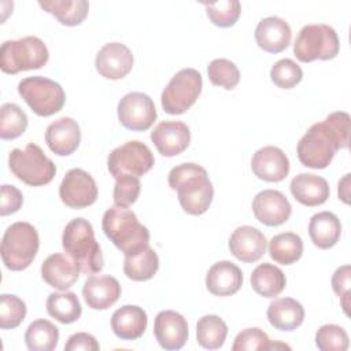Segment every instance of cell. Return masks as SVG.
Returning a JSON list of instances; mask_svg holds the SVG:
<instances>
[{"instance_id": "603a6c76", "label": "cell", "mask_w": 351, "mask_h": 351, "mask_svg": "<svg viewBox=\"0 0 351 351\" xmlns=\"http://www.w3.org/2000/svg\"><path fill=\"white\" fill-rule=\"evenodd\" d=\"M80 271L78 265L63 254H52L41 265L43 280L59 291H67L73 287L80 277Z\"/></svg>"}, {"instance_id": "83f0119b", "label": "cell", "mask_w": 351, "mask_h": 351, "mask_svg": "<svg viewBox=\"0 0 351 351\" xmlns=\"http://www.w3.org/2000/svg\"><path fill=\"white\" fill-rule=\"evenodd\" d=\"M308 234L313 244L321 250L332 248L341 234V223L336 214L321 211L314 214L308 223Z\"/></svg>"}, {"instance_id": "6da1fadb", "label": "cell", "mask_w": 351, "mask_h": 351, "mask_svg": "<svg viewBox=\"0 0 351 351\" xmlns=\"http://www.w3.org/2000/svg\"><path fill=\"white\" fill-rule=\"evenodd\" d=\"M350 143V115L335 111L325 121L314 123L298 143V158L310 169H325L336 152Z\"/></svg>"}, {"instance_id": "d4e9b609", "label": "cell", "mask_w": 351, "mask_h": 351, "mask_svg": "<svg viewBox=\"0 0 351 351\" xmlns=\"http://www.w3.org/2000/svg\"><path fill=\"white\" fill-rule=\"evenodd\" d=\"M147 313L134 304L117 308L111 317V329L121 340H137L147 329Z\"/></svg>"}, {"instance_id": "8fae6325", "label": "cell", "mask_w": 351, "mask_h": 351, "mask_svg": "<svg viewBox=\"0 0 351 351\" xmlns=\"http://www.w3.org/2000/svg\"><path fill=\"white\" fill-rule=\"evenodd\" d=\"M155 165L151 149L141 141H128L112 149L107 158L110 174L117 180L125 176L140 177L148 173Z\"/></svg>"}, {"instance_id": "7a4b0ae2", "label": "cell", "mask_w": 351, "mask_h": 351, "mask_svg": "<svg viewBox=\"0 0 351 351\" xmlns=\"http://www.w3.org/2000/svg\"><path fill=\"white\" fill-rule=\"evenodd\" d=\"M169 185L177 191L182 210L191 215L204 214L214 197V188L204 167L196 163H181L169 173Z\"/></svg>"}, {"instance_id": "d590c367", "label": "cell", "mask_w": 351, "mask_h": 351, "mask_svg": "<svg viewBox=\"0 0 351 351\" xmlns=\"http://www.w3.org/2000/svg\"><path fill=\"white\" fill-rule=\"evenodd\" d=\"M27 128V115L15 103H4L0 108V137L14 140L25 133Z\"/></svg>"}, {"instance_id": "f6af8a7d", "label": "cell", "mask_w": 351, "mask_h": 351, "mask_svg": "<svg viewBox=\"0 0 351 351\" xmlns=\"http://www.w3.org/2000/svg\"><path fill=\"white\" fill-rule=\"evenodd\" d=\"M23 203L22 192L14 185H1L0 197V215L5 217L16 213Z\"/></svg>"}, {"instance_id": "30bf717a", "label": "cell", "mask_w": 351, "mask_h": 351, "mask_svg": "<svg viewBox=\"0 0 351 351\" xmlns=\"http://www.w3.org/2000/svg\"><path fill=\"white\" fill-rule=\"evenodd\" d=\"M202 74L195 69H182L169 81L162 92L160 101L165 112L180 115L189 110L200 96Z\"/></svg>"}, {"instance_id": "f546056e", "label": "cell", "mask_w": 351, "mask_h": 351, "mask_svg": "<svg viewBox=\"0 0 351 351\" xmlns=\"http://www.w3.org/2000/svg\"><path fill=\"white\" fill-rule=\"evenodd\" d=\"M252 289L263 298L278 296L285 285L287 278L282 270L271 263H261L251 274Z\"/></svg>"}, {"instance_id": "1f68e13d", "label": "cell", "mask_w": 351, "mask_h": 351, "mask_svg": "<svg viewBox=\"0 0 351 351\" xmlns=\"http://www.w3.org/2000/svg\"><path fill=\"white\" fill-rule=\"evenodd\" d=\"M47 313L60 324H73L81 317L82 307L74 292H52L47 299Z\"/></svg>"}, {"instance_id": "d6986e66", "label": "cell", "mask_w": 351, "mask_h": 351, "mask_svg": "<svg viewBox=\"0 0 351 351\" xmlns=\"http://www.w3.org/2000/svg\"><path fill=\"white\" fill-rule=\"evenodd\" d=\"M266 237L254 226H239L229 239V250L234 258L245 263L259 261L266 252Z\"/></svg>"}, {"instance_id": "e0dca14e", "label": "cell", "mask_w": 351, "mask_h": 351, "mask_svg": "<svg viewBox=\"0 0 351 351\" xmlns=\"http://www.w3.org/2000/svg\"><path fill=\"white\" fill-rule=\"evenodd\" d=\"M151 140L162 156L171 158L188 148L191 132L184 122L163 121L151 132Z\"/></svg>"}, {"instance_id": "8d00e7d4", "label": "cell", "mask_w": 351, "mask_h": 351, "mask_svg": "<svg viewBox=\"0 0 351 351\" xmlns=\"http://www.w3.org/2000/svg\"><path fill=\"white\" fill-rule=\"evenodd\" d=\"M276 348H288L289 346L287 344H281V343H273L267 333L263 332L259 328H247L244 330H241L236 339L234 343L232 346L233 351H265V350H276Z\"/></svg>"}, {"instance_id": "f35d334b", "label": "cell", "mask_w": 351, "mask_h": 351, "mask_svg": "<svg viewBox=\"0 0 351 351\" xmlns=\"http://www.w3.org/2000/svg\"><path fill=\"white\" fill-rule=\"evenodd\" d=\"M203 5L206 7L210 21L219 27L233 26L241 14V5L237 0H219L214 3H203Z\"/></svg>"}, {"instance_id": "9c48e42d", "label": "cell", "mask_w": 351, "mask_h": 351, "mask_svg": "<svg viewBox=\"0 0 351 351\" xmlns=\"http://www.w3.org/2000/svg\"><path fill=\"white\" fill-rule=\"evenodd\" d=\"M18 93L38 117H51L59 112L66 100L60 84L41 75L23 78L18 84Z\"/></svg>"}, {"instance_id": "8992f818", "label": "cell", "mask_w": 351, "mask_h": 351, "mask_svg": "<svg viewBox=\"0 0 351 351\" xmlns=\"http://www.w3.org/2000/svg\"><path fill=\"white\" fill-rule=\"evenodd\" d=\"M49 58L44 41L36 36L8 40L0 48V69L5 74H16L26 70L41 69Z\"/></svg>"}, {"instance_id": "4dcf8cb0", "label": "cell", "mask_w": 351, "mask_h": 351, "mask_svg": "<svg viewBox=\"0 0 351 351\" xmlns=\"http://www.w3.org/2000/svg\"><path fill=\"white\" fill-rule=\"evenodd\" d=\"M38 5L66 26L82 23L89 12V3L86 0H40Z\"/></svg>"}, {"instance_id": "7bdbcfd3", "label": "cell", "mask_w": 351, "mask_h": 351, "mask_svg": "<svg viewBox=\"0 0 351 351\" xmlns=\"http://www.w3.org/2000/svg\"><path fill=\"white\" fill-rule=\"evenodd\" d=\"M140 191H141V184L138 177L125 176V177L117 178L114 185V192H112L115 206L128 207L133 204L137 200Z\"/></svg>"}, {"instance_id": "ffe728a7", "label": "cell", "mask_w": 351, "mask_h": 351, "mask_svg": "<svg viewBox=\"0 0 351 351\" xmlns=\"http://www.w3.org/2000/svg\"><path fill=\"white\" fill-rule=\"evenodd\" d=\"M81 130L77 123L70 117H62L48 125L45 130V143L48 148L59 155L69 156L80 145Z\"/></svg>"}, {"instance_id": "277c9868", "label": "cell", "mask_w": 351, "mask_h": 351, "mask_svg": "<svg viewBox=\"0 0 351 351\" xmlns=\"http://www.w3.org/2000/svg\"><path fill=\"white\" fill-rule=\"evenodd\" d=\"M101 228L110 241L125 255L149 245V230L126 207L111 206L107 208L103 214Z\"/></svg>"}, {"instance_id": "484cf974", "label": "cell", "mask_w": 351, "mask_h": 351, "mask_svg": "<svg viewBox=\"0 0 351 351\" xmlns=\"http://www.w3.org/2000/svg\"><path fill=\"white\" fill-rule=\"evenodd\" d=\"M289 189L295 200L307 207L324 204L330 193L326 180L313 173H300L293 177Z\"/></svg>"}, {"instance_id": "44dd1931", "label": "cell", "mask_w": 351, "mask_h": 351, "mask_svg": "<svg viewBox=\"0 0 351 351\" xmlns=\"http://www.w3.org/2000/svg\"><path fill=\"white\" fill-rule=\"evenodd\" d=\"M118 280L110 274L90 276L82 287V296L88 307L93 310H107L121 296Z\"/></svg>"}, {"instance_id": "4fadbf2b", "label": "cell", "mask_w": 351, "mask_h": 351, "mask_svg": "<svg viewBox=\"0 0 351 351\" xmlns=\"http://www.w3.org/2000/svg\"><path fill=\"white\" fill-rule=\"evenodd\" d=\"M60 200L70 208H85L97 199V185L93 177L82 169H71L59 186Z\"/></svg>"}, {"instance_id": "e575fe53", "label": "cell", "mask_w": 351, "mask_h": 351, "mask_svg": "<svg viewBox=\"0 0 351 351\" xmlns=\"http://www.w3.org/2000/svg\"><path fill=\"white\" fill-rule=\"evenodd\" d=\"M59 341V329L48 319L33 321L25 332V343L30 351H52Z\"/></svg>"}, {"instance_id": "4316f807", "label": "cell", "mask_w": 351, "mask_h": 351, "mask_svg": "<svg viewBox=\"0 0 351 351\" xmlns=\"http://www.w3.org/2000/svg\"><path fill=\"white\" fill-rule=\"evenodd\" d=\"M266 315L271 326L278 330L291 332L303 324L304 308L292 298H280L269 304Z\"/></svg>"}, {"instance_id": "5b68a950", "label": "cell", "mask_w": 351, "mask_h": 351, "mask_svg": "<svg viewBox=\"0 0 351 351\" xmlns=\"http://www.w3.org/2000/svg\"><path fill=\"white\" fill-rule=\"evenodd\" d=\"M40 247L36 228L23 221L14 222L1 239V259L4 266L12 271H21L30 266Z\"/></svg>"}, {"instance_id": "ee69618b", "label": "cell", "mask_w": 351, "mask_h": 351, "mask_svg": "<svg viewBox=\"0 0 351 351\" xmlns=\"http://www.w3.org/2000/svg\"><path fill=\"white\" fill-rule=\"evenodd\" d=\"M333 292L339 296L344 313L348 315L350 288H351V267L350 265L340 266L332 276Z\"/></svg>"}, {"instance_id": "bcb514c9", "label": "cell", "mask_w": 351, "mask_h": 351, "mask_svg": "<svg viewBox=\"0 0 351 351\" xmlns=\"http://www.w3.org/2000/svg\"><path fill=\"white\" fill-rule=\"evenodd\" d=\"M66 351H97L100 350V346L95 336L86 332H77L71 335L64 344Z\"/></svg>"}, {"instance_id": "60d3db41", "label": "cell", "mask_w": 351, "mask_h": 351, "mask_svg": "<svg viewBox=\"0 0 351 351\" xmlns=\"http://www.w3.org/2000/svg\"><path fill=\"white\" fill-rule=\"evenodd\" d=\"M315 346L321 351H346L350 346V339L344 328L335 324H326L317 330Z\"/></svg>"}, {"instance_id": "5bb4252c", "label": "cell", "mask_w": 351, "mask_h": 351, "mask_svg": "<svg viewBox=\"0 0 351 351\" xmlns=\"http://www.w3.org/2000/svg\"><path fill=\"white\" fill-rule=\"evenodd\" d=\"M252 211L255 218L263 225L280 226L289 219L292 206L282 192L265 189L254 197Z\"/></svg>"}, {"instance_id": "cb8c5ba5", "label": "cell", "mask_w": 351, "mask_h": 351, "mask_svg": "<svg viewBox=\"0 0 351 351\" xmlns=\"http://www.w3.org/2000/svg\"><path fill=\"white\" fill-rule=\"evenodd\" d=\"M243 285V273L230 261L214 263L206 274V287L215 296H232Z\"/></svg>"}, {"instance_id": "d6a6232c", "label": "cell", "mask_w": 351, "mask_h": 351, "mask_svg": "<svg viewBox=\"0 0 351 351\" xmlns=\"http://www.w3.org/2000/svg\"><path fill=\"white\" fill-rule=\"evenodd\" d=\"M269 254L277 263L292 265L302 258L303 241L293 232L278 233L269 243Z\"/></svg>"}, {"instance_id": "ac0fdd59", "label": "cell", "mask_w": 351, "mask_h": 351, "mask_svg": "<svg viewBox=\"0 0 351 351\" xmlns=\"http://www.w3.org/2000/svg\"><path fill=\"white\" fill-rule=\"evenodd\" d=\"M251 169L254 174L263 181L280 182L289 173V160L278 147L266 145L254 154Z\"/></svg>"}, {"instance_id": "836d02e7", "label": "cell", "mask_w": 351, "mask_h": 351, "mask_svg": "<svg viewBox=\"0 0 351 351\" xmlns=\"http://www.w3.org/2000/svg\"><path fill=\"white\" fill-rule=\"evenodd\" d=\"M228 336V325L214 314L203 315L196 324V339L206 350H218L223 346Z\"/></svg>"}, {"instance_id": "52a82bcc", "label": "cell", "mask_w": 351, "mask_h": 351, "mask_svg": "<svg viewBox=\"0 0 351 351\" xmlns=\"http://www.w3.org/2000/svg\"><path fill=\"white\" fill-rule=\"evenodd\" d=\"M8 166L18 180L30 186L49 184L56 173L55 163L34 143H29L25 149L14 148L8 156Z\"/></svg>"}, {"instance_id": "ab89813d", "label": "cell", "mask_w": 351, "mask_h": 351, "mask_svg": "<svg viewBox=\"0 0 351 351\" xmlns=\"http://www.w3.org/2000/svg\"><path fill=\"white\" fill-rule=\"evenodd\" d=\"M26 317V304L15 295L3 293L0 296V328L14 329Z\"/></svg>"}, {"instance_id": "ba28073f", "label": "cell", "mask_w": 351, "mask_h": 351, "mask_svg": "<svg viewBox=\"0 0 351 351\" xmlns=\"http://www.w3.org/2000/svg\"><path fill=\"white\" fill-rule=\"evenodd\" d=\"M339 49L340 43L337 33L333 27L324 23L303 26L293 44V53L303 63L317 59H333L339 53Z\"/></svg>"}, {"instance_id": "74e56055", "label": "cell", "mask_w": 351, "mask_h": 351, "mask_svg": "<svg viewBox=\"0 0 351 351\" xmlns=\"http://www.w3.org/2000/svg\"><path fill=\"white\" fill-rule=\"evenodd\" d=\"M207 74L213 85L222 86L226 90H230L237 86L240 81V71L237 66L229 59H214L207 67Z\"/></svg>"}, {"instance_id": "2e32d148", "label": "cell", "mask_w": 351, "mask_h": 351, "mask_svg": "<svg viewBox=\"0 0 351 351\" xmlns=\"http://www.w3.org/2000/svg\"><path fill=\"white\" fill-rule=\"evenodd\" d=\"M154 335L162 348L180 350L188 340V322L180 313L163 310L155 317Z\"/></svg>"}, {"instance_id": "7dc6e473", "label": "cell", "mask_w": 351, "mask_h": 351, "mask_svg": "<svg viewBox=\"0 0 351 351\" xmlns=\"http://www.w3.org/2000/svg\"><path fill=\"white\" fill-rule=\"evenodd\" d=\"M350 176L351 174H346L339 181V199H341L346 204L350 203V200H348V197H350Z\"/></svg>"}, {"instance_id": "9a60e30c", "label": "cell", "mask_w": 351, "mask_h": 351, "mask_svg": "<svg viewBox=\"0 0 351 351\" xmlns=\"http://www.w3.org/2000/svg\"><path fill=\"white\" fill-rule=\"evenodd\" d=\"M95 66L101 77L121 80L133 69V53L122 43H108L99 49Z\"/></svg>"}, {"instance_id": "3957f363", "label": "cell", "mask_w": 351, "mask_h": 351, "mask_svg": "<svg viewBox=\"0 0 351 351\" xmlns=\"http://www.w3.org/2000/svg\"><path fill=\"white\" fill-rule=\"evenodd\" d=\"M62 245L66 254L78 265L81 273L95 274L103 269L101 248L95 239L92 223L85 218H74L66 225Z\"/></svg>"}, {"instance_id": "7402d4cb", "label": "cell", "mask_w": 351, "mask_h": 351, "mask_svg": "<svg viewBox=\"0 0 351 351\" xmlns=\"http://www.w3.org/2000/svg\"><path fill=\"white\" fill-rule=\"evenodd\" d=\"M291 37V26L280 16H266L259 21L255 29V41L258 47L270 53H278L287 49Z\"/></svg>"}, {"instance_id": "f1b7e54d", "label": "cell", "mask_w": 351, "mask_h": 351, "mask_svg": "<svg viewBox=\"0 0 351 351\" xmlns=\"http://www.w3.org/2000/svg\"><path fill=\"white\" fill-rule=\"evenodd\" d=\"M159 269V258L154 248L149 245L125 255L123 273L128 278L133 281H147L151 280Z\"/></svg>"}, {"instance_id": "b9f144b4", "label": "cell", "mask_w": 351, "mask_h": 351, "mask_svg": "<svg viewBox=\"0 0 351 351\" xmlns=\"http://www.w3.org/2000/svg\"><path fill=\"white\" fill-rule=\"evenodd\" d=\"M270 78L276 86L281 89H291L302 81L303 71L296 62L284 58L273 64L270 70Z\"/></svg>"}, {"instance_id": "7c38bea8", "label": "cell", "mask_w": 351, "mask_h": 351, "mask_svg": "<svg viewBox=\"0 0 351 351\" xmlns=\"http://www.w3.org/2000/svg\"><path fill=\"white\" fill-rule=\"evenodd\" d=\"M118 119L129 130L143 132L149 129L156 119L152 99L143 92L126 93L118 103Z\"/></svg>"}]
</instances>
